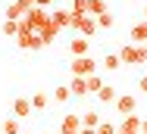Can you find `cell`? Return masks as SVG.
<instances>
[{
  "label": "cell",
  "instance_id": "1",
  "mask_svg": "<svg viewBox=\"0 0 147 134\" xmlns=\"http://www.w3.org/2000/svg\"><path fill=\"white\" fill-rule=\"evenodd\" d=\"M100 69V62L94 59V56H78V59H72V78H88Z\"/></svg>",
  "mask_w": 147,
  "mask_h": 134
},
{
  "label": "cell",
  "instance_id": "2",
  "mask_svg": "<svg viewBox=\"0 0 147 134\" xmlns=\"http://www.w3.org/2000/svg\"><path fill=\"white\" fill-rule=\"evenodd\" d=\"M16 44L22 47V50H41V41H38V34L25 28V22H19V31H16Z\"/></svg>",
  "mask_w": 147,
  "mask_h": 134
},
{
  "label": "cell",
  "instance_id": "3",
  "mask_svg": "<svg viewBox=\"0 0 147 134\" xmlns=\"http://www.w3.org/2000/svg\"><path fill=\"white\" fill-rule=\"evenodd\" d=\"M116 56H119L122 66H144V59H141V47H138V44H125Z\"/></svg>",
  "mask_w": 147,
  "mask_h": 134
},
{
  "label": "cell",
  "instance_id": "4",
  "mask_svg": "<svg viewBox=\"0 0 147 134\" xmlns=\"http://www.w3.org/2000/svg\"><path fill=\"white\" fill-rule=\"evenodd\" d=\"M47 19H50V13H47V9H41V6H31L28 13H25V19H22V22H25V28H28V31H38V28L44 25Z\"/></svg>",
  "mask_w": 147,
  "mask_h": 134
},
{
  "label": "cell",
  "instance_id": "5",
  "mask_svg": "<svg viewBox=\"0 0 147 134\" xmlns=\"http://www.w3.org/2000/svg\"><path fill=\"white\" fill-rule=\"evenodd\" d=\"M113 106H116L119 115H135V112H138V100H135L131 94H119L116 100H113Z\"/></svg>",
  "mask_w": 147,
  "mask_h": 134
},
{
  "label": "cell",
  "instance_id": "6",
  "mask_svg": "<svg viewBox=\"0 0 147 134\" xmlns=\"http://www.w3.org/2000/svg\"><path fill=\"white\" fill-rule=\"evenodd\" d=\"M28 9H31V3H28V0H13V3L6 6V19H9V22H22Z\"/></svg>",
  "mask_w": 147,
  "mask_h": 134
},
{
  "label": "cell",
  "instance_id": "7",
  "mask_svg": "<svg viewBox=\"0 0 147 134\" xmlns=\"http://www.w3.org/2000/svg\"><path fill=\"white\" fill-rule=\"evenodd\" d=\"M34 34H38V41H41V47H47V44H53V41H57V34H59V28L53 25V22H50V19H47V22H44V25L38 28V31H34Z\"/></svg>",
  "mask_w": 147,
  "mask_h": 134
},
{
  "label": "cell",
  "instance_id": "8",
  "mask_svg": "<svg viewBox=\"0 0 147 134\" xmlns=\"http://www.w3.org/2000/svg\"><path fill=\"white\" fill-rule=\"evenodd\" d=\"M31 112H34V109H31L28 97H16V100H13V119H19V122H22V119H28Z\"/></svg>",
  "mask_w": 147,
  "mask_h": 134
},
{
  "label": "cell",
  "instance_id": "9",
  "mask_svg": "<svg viewBox=\"0 0 147 134\" xmlns=\"http://www.w3.org/2000/svg\"><path fill=\"white\" fill-rule=\"evenodd\" d=\"M128 41H131V44H138V47H141V44H147V19H141V22H135V25H131Z\"/></svg>",
  "mask_w": 147,
  "mask_h": 134
},
{
  "label": "cell",
  "instance_id": "10",
  "mask_svg": "<svg viewBox=\"0 0 147 134\" xmlns=\"http://www.w3.org/2000/svg\"><path fill=\"white\" fill-rule=\"evenodd\" d=\"M78 131H82V115H63L59 134H78Z\"/></svg>",
  "mask_w": 147,
  "mask_h": 134
},
{
  "label": "cell",
  "instance_id": "11",
  "mask_svg": "<svg viewBox=\"0 0 147 134\" xmlns=\"http://www.w3.org/2000/svg\"><path fill=\"white\" fill-rule=\"evenodd\" d=\"M116 134H141V119L138 115H125V122L116 125Z\"/></svg>",
  "mask_w": 147,
  "mask_h": 134
},
{
  "label": "cell",
  "instance_id": "12",
  "mask_svg": "<svg viewBox=\"0 0 147 134\" xmlns=\"http://www.w3.org/2000/svg\"><path fill=\"white\" fill-rule=\"evenodd\" d=\"M75 31H78V38H91V34L97 31L94 16H78V25H75Z\"/></svg>",
  "mask_w": 147,
  "mask_h": 134
},
{
  "label": "cell",
  "instance_id": "13",
  "mask_svg": "<svg viewBox=\"0 0 147 134\" xmlns=\"http://www.w3.org/2000/svg\"><path fill=\"white\" fill-rule=\"evenodd\" d=\"M88 38H78V34H75V38H72V44H69V53H72V59H78V56H88Z\"/></svg>",
  "mask_w": 147,
  "mask_h": 134
},
{
  "label": "cell",
  "instance_id": "14",
  "mask_svg": "<svg viewBox=\"0 0 147 134\" xmlns=\"http://www.w3.org/2000/svg\"><path fill=\"white\" fill-rule=\"evenodd\" d=\"M66 87H69L72 97H88V84H85V78H72V84H66Z\"/></svg>",
  "mask_w": 147,
  "mask_h": 134
},
{
  "label": "cell",
  "instance_id": "15",
  "mask_svg": "<svg viewBox=\"0 0 147 134\" xmlns=\"http://www.w3.org/2000/svg\"><path fill=\"white\" fill-rule=\"evenodd\" d=\"M50 22L57 28H69V9H53L50 13Z\"/></svg>",
  "mask_w": 147,
  "mask_h": 134
},
{
  "label": "cell",
  "instance_id": "16",
  "mask_svg": "<svg viewBox=\"0 0 147 134\" xmlns=\"http://www.w3.org/2000/svg\"><path fill=\"white\" fill-rule=\"evenodd\" d=\"M94 97H97L100 103H113V100H116L119 94H116V87H110V84H103V87H100V90H97Z\"/></svg>",
  "mask_w": 147,
  "mask_h": 134
},
{
  "label": "cell",
  "instance_id": "17",
  "mask_svg": "<svg viewBox=\"0 0 147 134\" xmlns=\"http://www.w3.org/2000/svg\"><path fill=\"white\" fill-rule=\"evenodd\" d=\"M103 119H100V112H94V109H88L85 115H82V128H97Z\"/></svg>",
  "mask_w": 147,
  "mask_h": 134
},
{
  "label": "cell",
  "instance_id": "18",
  "mask_svg": "<svg viewBox=\"0 0 147 134\" xmlns=\"http://www.w3.org/2000/svg\"><path fill=\"white\" fill-rule=\"evenodd\" d=\"M107 13V0H88V16H103Z\"/></svg>",
  "mask_w": 147,
  "mask_h": 134
},
{
  "label": "cell",
  "instance_id": "19",
  "mask_svg": "<svg viewBox=\"0 0 147 134\" xmlns=\"http://www.w3.org/2000/svg\"><path fill=\"white\" fill-rule=\"evenodd\" d=\"M100 66H103L107 72H116V69H122V62H119V56H116V53H107L103 59H100Z\"/></svg>",
  "mask_w": 147,
  "mask_h": 134
},
{
  "label": "cell",
  "instance_id": "20",
  "mask_svg": "<svg viewBox=\"0 0 147 134\" xmlns=\"http://www.w3.org/2000/svg\"><path fill=\"white\" fill-rule=\"evenodd\" d=\"M28 103H31V109H44L50 100H47V94H44V90H38V94H31V97H28Z\"/></svg>",
  "mask_w": 147,
  "mask_h": 134
},
{
  "label": "cell",
  "instance_id": "21",
  "mask_svg": "<svg viewBox=\"0 0 147 134\" xmlns=\"http://www.w3.org/2000/svg\"><path fill=\"white\" fill-rule=\"evenodd\" d=\"M69 13L72 16H88V0H72L69 3Z\"/></svg>",
  "mask_w": 147,
  "mask_h": 134
},
{
  "label": "cell",
  "instance_id": "22",
  "mask_svg": "<svg viewBox=\"0 0 147 134\" xmlns=\"http://www.w3.org/2000/svg\"><path fill=\"white\" fill-rule=\"evenodd\" d=\"M72 100V94H69V87L66 84H59L57 90H53V103H69Z\"/></svg>",
  "mask_w": 147,
  "mask_h": 134
},
{
  "label": "cell",
  "instance_id": "23",
  "mask_svg": "<svg viewBox=\"0 0 147 134\" xmlns=\"http://www.w3.org/2000/svg\"><path fill=\"white\" fill-rule=\"evenodd\" d=\"M85 84H88V94H97V90L103 87V81H100V75H97V72H94V75H88V78H85Z\"/></svg>",
  "mask_w": 147,
  "mask_h": 134
},
{
  "label": "cell",
  "instance_id": "24",
  "mask_svg": "<svg viewBox=\"0 0 147 134\" xmlns=\"http://www.w3.org/2000/svg\"><path fill=\"white\" fill-rule=\"evenodd\" d=\"M94 22H97V28H113V25H116V19H113V13H110V9H107L103 16H97Z\"/></svg>",
  "mask_w": 147,
  "mask_h": 134
},
{
  "label": "cell",
  "instance_id": "25",
  "mask_svg": "<svg viewBox=\"0 0 147 134\" xmlns=\"http://www.w3.org/2000/svg\"><path fill=\"white\" fill-rule=\"evenodd\" d=\"M22 131V122H19V119H6V122H3V134H19Z\"/></svg>",
  "mask_w": 147,
  "mask_h": 134
},
{
  "label": "cell",
  "instance_id": "26",
  "mask_svg": "<svg viewBox=\"0 0 147 134\" xmlns=\"http://www.w3.org/2000/svg\"><path fill=\"white\" fill-rule=\"evenodd\" d=\"M16 31H19V22H9V19H3V34H6V38H16Z\"/></svg>",
  "mask_w": 147,
  "mask_h": 134
},
{
  "label": "cell",
  "instance_id": "27",
  "mask_svg": "<svg viewBox=\"0 0 147 134\" xmlns=\"http://www.w3.org/2000/svg\"><path fill=\"white\" fill-rule=\"evenodd\" d=\"M94 131H97V134H116V125H113V122H107V119H103V122H100V125H97V128H94Z\"/></svg>",
  "mask_w": 147,
  "mask_h": 134
},
{
  "label": "cell",
  "instance_id": "28",
  "mask_svg": "<svg viewBox=\"0 0 147 134\" xmlns=\"http://www.w3.org/2000/svg\"><path fill=\"white\" fill-rule=\"evenodd\" d=\"M138 90H141V94H147V72L138 78Z\"/></svg>",
  "mask_w": 147,
  "mask_h": 134
},
{
  "label": "cell",
  "instance_id": "29",
  "mask_svg": "<svg viewBox=\"0 0 147 134\" xmlns=\"http://www.w3.org/2000/svg\"><path fill=\"white\" fill-rule=\"evenodd\" d=\"M141 134H147V119H141Z\"/></svg>",
  "mask_w": 147,
  "mask_h": 134
},
{
  "label": "cell",
  "instance_id": "30",
  "mask_svg": "<svg viewBox=\"0 0 147 134\" xmlns=\"http://www.w3.org/2000/svg\"><path fill=\"white\" fill-rule=\"evenodd\" d=\"M78 134H97V131H94V128H82Z\"/></svg>",
  "mask_w": 147,
  "mask_h": 134
},
{
  "label": "cell",
  "instance_id": "31",
  "mask_svg": "<svg viewBox=\"0 0 147 134\" xmlns=\"http://www.w3.org/2000/svg\"><path fill=\"white\" fill-rule=\"evenodd\" d=\"M144 19H147V6H144Z\"/></svg>",
  "mask_w": 147,
  "mask_h": 134
},
{
  "label": "cell",
  "instance_id": "32",
  "mask_svg": "<svg viewBox=\"0 0 147 134\" xmlns=\"http://www.w3.org/2000/svg\"><path fill=\"white\" fill-rule=\"evenodd\" d=\"M19 134H25V131H19Z\"/></svg>",
  "mask_w": 147,
  "mask_h": 134
}]
</instances>
